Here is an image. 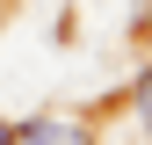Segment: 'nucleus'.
Returning a JSON list of instances; mask_svg holds the SVG:
<instances>
[{
  "label": "nucleus",
  "mask_w": 152,
  "mask_h": 145,
  "mask_svg": "<svg viewBox=\"0 0 152 145\" xmlns=\"http://www.w3.org/2000/svg\"><path fill=\"white\" fill-rule=\"evenodd\" d=\"M7 145H94V131H80L65 116H29L22 131H7Z\"/></svg>",
  "instance_id": "1"
},
{
  "label": "nucleus",
  "mask_w": 152,
  "mask_h": 145,
  "mask_svg": "<svg viewBox=\"0 0 152 145\" xmlns=\"http://www.w3.org/2000/svg\"><path fill=\"white\" fill-rule=\"evenodd\" d=\"M130 102H138V123H145V131H152V65L138 72V87H130Z\"/></svg>",
  "instance_id": "2"
},
{
  "label": "nucleus",
  "mask_w": 152,
  "mask_h": 145,
  "mask_svg": "<svg viewBox=\"0 0 152 145\" xmlns=\"http://www.w3.org/2000/svg\"><path fill=\"white\" fill-rule=\"evenodd\" d=\"M0 145H7V123H0Z\"/></svg>",
  "instance_id": "3"
}]
</instances>
